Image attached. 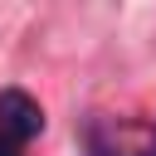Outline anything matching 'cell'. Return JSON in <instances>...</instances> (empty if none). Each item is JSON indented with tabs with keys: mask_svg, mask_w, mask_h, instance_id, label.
I'll return each mask as SVG.
<instances>
[{
	"mask_svg": "<svg viewBox=\"0 0 156 156\" xmlns=\"http://www.w3.org/2000/svg\"><path fill=\"white\" fill-rule=\"evenodd\" d=\"M83 151L88 156H156V112H141V117L93 112L83 122Z\"/></svg>",
	"mask_w": 156,
	"mask_h": 156,
	"instance_id": "6da1fadb",
	"label": "cell"
},
{
	"mask_svg": "<svg viewBox=\"0 0 156 156\" xmlns=\"http://www.w3.org/2000/svg\"><path fill=\"white\" fill-rule=\"evenodd\" d=\"M44 132V107L24 88H0V156H24Z\"/></svg>",
	"mask_w": 156,
	"mask_h": 156,
	"instance_id": "7a4b0ae2",
	"label": "cell"
}]
</instances>
